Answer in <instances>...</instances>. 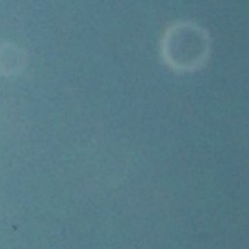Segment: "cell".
<instances>
[{"label":"cell","instance_id":"obj_1","mask_svg":"<svg viewBox=\"0 0 249 249\" xmlns=\"http://www.w3.org/2000/svg\"><path fill=\"white\" fill-rule=\"evenodd\" d=\"M160 49L165 63L171 68L194 70L201 66L209 55V36L195 22L178 21L165 30Z\"/></svg>","mask_w":249,"mask_h":249}]
</instances>
